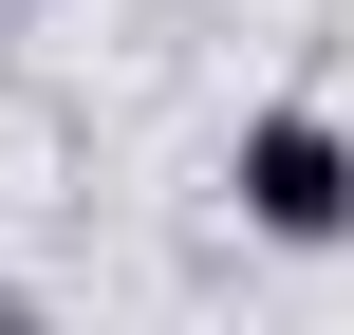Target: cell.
Returning <instances> with one entry per match:
<instances>
[{
	"instance_id": "cell-1",
	"label": "cell",
	"mask_w": 354,
	"mask_h": 335,
	"mask_svg": "<svg viewBox=\"0 0 354 335\" xmlns=\"http://www.w3.org/2000/svg\"><path fill=\"white\" fill-rule=\"evenodd\" d=\"M224 186H243V224L280 242V261H336L354 242V131L317 93H280V112H243V149H224Z\"/></svg>"
}]
</instances>
